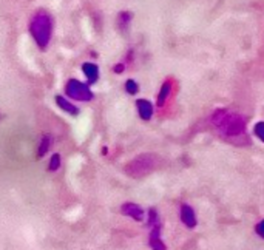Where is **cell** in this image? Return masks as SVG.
Here are the masks:
<instances>
[{
    "label": "cell",
    "instance_id": "6da1fadb",
    "mask_svg": "<svg viewBox=\"0 0 264 250\" xmlns=\"http://www.w3.org/2000/svg\"><path fill=\"white\" fill-rule=\"evenodd\" d=\"M212 124L226 140L241 146L242 139H246V120L238 113L228 110H216L212 114Z\"/></svg>",
    "mask_w": 264,
    "mask_h": 250
},
{
    "label": "cell",
    "instance_id": "7a4b0ae2",
    "mask_svg": "<svg viewBox=\"0 0 264 250\" xmlns=\"http://www.w3.org/2000/svg\"><path fill=\"white\" fill-rule=\"evenodd\" d=\"M52 31H54L52 16L44 8L34 11L28 22V32L39 50L45 51L50 46V42L52 39Z\"/></svg>",
    "mask_w": 264,
    "mask_h": 250
},
{
    "label": "cell",
    "instance_id": "3957f363",
    "mask_svg": "<svg viewBox=\"0 0 264 250\" xmlns=\"http://www.w3.org/2000/svg\"><path fill=\"white\" fill-rule=\"evenodd\" d=\"M160 167V158L152 153L139 154L124 167V172L130 178H144Z\"/></svg>",
    "mask_w": 264,
    "mask_h": 250
},
{
    "label": "cell",
    "instance_id": "277c9868",
    "mask_svg": "<svg viewBox=\"0 0 264 250\" xmlns=\"http://www.w3.org/2000/svg\"><path fill=\"white\" fill-rule=\"evenodd\" d=\"M64 92H65V98H68L73 102H92L94 99L92 86L76 78H72L65 82Z\"/></svg>",
    "mask_w": 264,
    "mask_h": 250
},
{
    "label": "cell",
    "instance_id": "5b68a950",
    "mask_svg": "<svg viewBox=\"0 0 264 250\" xmlns=\"http://www.w3.org/2000/svg\"><path fill=\"white\" fill-rule=\"evenodd\" d=\"M120 213L124 216H128V218H132L133 221H138V222L144 221V218H146L144 208L140 206H138V204H134V202H124L120 206Z\"/></svg>",
    "mask_w": 264,
    "mask_h": 250
},
{
    "label": "cell",
    "instance_id": "8992f818",
    "mask_svg": "<svg viewBox=\"0 0 264 250\" xmlns=\"http://www.w3.org/2000/svg\"><path fill=\"white\" fill-rule=\"evenodd\" d=\"M180 218L181 222L187 227V228H195L198 226V220H196V213L193 210L192 206L188 204H182L180 208Z\"/></svg>",
    "mask_w": 264,
    "mask_h": 250
},
{
    "label": "cell",
    "instance_id": "52a82bcc",
    "mask_svg": "<svg viewBox=\"0 0 264 250\" xmlns=\"http://www.w3.org/2000/svg\"><path fill=\"white\" fill-rule=\"evenodd\" d=\"M82 73L86 79V84L88 85H94L98 80H99V76H100V71H99V65L96 62H84L82 66Z\"/></svg>",
    "mask_w": 264,
    "mask_h": 250
},
{
    "label": "cell",
    "instance_id": "ba28073f",
    "mask_svg": "<svg viewBox=\"0 0 264 250\" xmlns=\"http://www.w3.org/2000/svg\"><path fill=\"white\" fill-rule=\"evenodd\" d=\"M161 224H156L152 227L150 230V236H148V246L152 247V250H167V246L164 244L162 238H161Z\"/></svg>",
    "mask_w": 264,
    "mask_h": 250
},
{
    "label": "cell",
    "instance_id": "9c48e42d",
    "mask_svg": "<svg viewBox=\"0 0 264 250\" xmlns=\"http://www.w3.org/2000/svg\"><path fill=\"white\" fill-rule=\"evenodd\" d=\"M136 110L142 120H150L154 113V106L148 99H138L136 100Z\"/></svg>",
    "mask_w": 264,
    "mask_h": 250
},
{
    "label": "cell",
    "instance_id": "30bf717a",
    "mask_svg": "<svg viewBox=\"0 0 264 250\" xmlns=\"http://www.w3.org/2000/svg\"><path fill=\"white\" fill-rule=\"evenodd\" d=\"M54 100H56V105L59 106L62 112H65L66 114H70V116H78L79 114V108L74 105V102L70 100L68 98L62 96V94H58L54 98Z\"/></svg>",
    "mask_w": 264,
    "mask_h": 250
},
{
    "label": "cell",
    "instance_id": "8fae6325",
    "mask_svg": "<svg viewBox=\"0 0 264 250\" xmlns=\"http://www.w3.org/2000/svg\"><path fill=\"white\" fill-rule=\"evenodd\" d=\"M172 88H173L172 80H166V82L162 84L161 90H160V93H158V98H156V105H158V106H164V105H166L167 99H168L170 94H172Z\"/></svg>",
    "mask_w": 264,
    "mask_h": 250
},
{
    "label": "cell",
    "instance_id": "7c38bea8",
    "mask_svg": "<svg viewBox=\"0 0 264 250\" xmlns=\"http://www.w3.org/2000/svg\"><path fill=\"white\" fill-rule=\"evenodd\" d=\"M52 142H54V139H52L51 134L46 133V134L42 136V139L39 142V147H38V156L39 158H44L50 152V148L52 147Z\"/></svg>",
    "mask_w": 264,
    "mask_h": 250
},
{
    "label": "cell",
    "instance_id": "4fadbf2b",
    "mask_svg": "<svg viewBox=\"0 0 264 250\" xmlns=\"http://www.w3.org/2000/svg\"><path fill=\"white\" fill-rule=\"evenodd\" d=\"M132 20H133V12H130V11H120L118 14V28L120 31H127L128 26H130V24H132Z\"/></svg>",
    "mask_w": 264,
    "mask_h": 250
},
{
    "label": "cell",
    "instance_id": "5bb4252c",
    "mask_svg": "<svg viewBox=\"0 0 264 250\" xmlns=\"http://www.w3.org/2000/svg\"><path fill=\"white\" fill-rule=\"evenodd\" d=\"M62 166V158L59 153H52L50 158V164H48V170L50 172H58Z\"/></svg>",
    "mask_w": 264,
    "mask_h": 250
},
{
    "label": "cell",
    "instance_id": "9a60e30c",
    "mask_svg": "<svg viewBox=\"0 0 264 250\" xmlns=\"http://www.w3.org/2000/svg\"><path fill=\"white\" fill-rule=\"evenodd\" d=\"M124 90H126L127 94L134 96V94L139 93V84L134 79H127L126 84H124Z\"/></svg>",
    "mask_w": 264,
    "mask_h": 250
},
{
    "label": "cell",
    "instance_id": "2e32d148",
    "mask_svg": "<svg viewBox=\"0 0 264 250\" xmlns=\"http://www.w3.org/2000/svg\"><path fill=\"white\" fill-rule=\"evenodd\" d=\"M254 133H255V136H256L261 142H264V120H260V122L255 124Z\"/></svg>",
    "mask_w": 264,
    "mask_h": 250
},
{
    "label": "cell",
    "instance_id": "e0dca14e",
    "mask_svg": "<svg viewBox=\"0 0 264 250\" xmlns=\"http://www.w3.org/2000/svg\"><path fill=\"white\" fill-rule=\"evenodd\" d=\"M147 224H148L150 227H153V226H156V224H160V222H158V212H156V208H150V210H148V221H147Z\"/></svg>",
    "mask_w": 264,
    "mask_h": 250
},
{
    "label": "cell",
    "instance_id": "ac0fdd59",
    "mask_svg": "<svg viewBox=\"0 0 264 250\" xmlns=\"http://www.w3.org/2000/svg\"><path fill=\"white\" fill-rule=\"evenodd\" d=\"M126 70H127L126 62H118V64L113 65V73H114V74H124Z\"/></svg>",
    "mask_w": 264,
    "mask_h": 250
},
{
    "label": "cell",
    "instance_id": "d6986e66",
    "mask_svg": "<svg viewBox=\"0 0 264 250\" xmlns=\"http://www.w3.org/2000/svg\"><path fill=\"white\" fill-rule=\"evenodd\" d=\"M255 234H256L261 240H264V220H261V221L255 226Z\"/></svg>",
    "mask_w": 264,
    "mask_h": 250
},
{
    "label": "cell",
    "instance_id": "ffe728a7",
    "mask_svg": "<svg viewBox=\"0 0 264 250\" xmlns=\"http://www.w3.org/2000/svg\"><path fill=\"white\" fill-rule=\"evenodd\" d=\"M107 153H108V148L104 147V148H102V154H107Z\"/></svg>",
    "mask_w": 264,
    "mask_h": 250
}]
</instances>
